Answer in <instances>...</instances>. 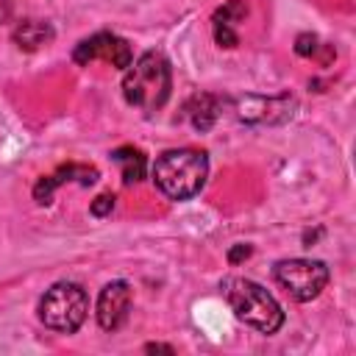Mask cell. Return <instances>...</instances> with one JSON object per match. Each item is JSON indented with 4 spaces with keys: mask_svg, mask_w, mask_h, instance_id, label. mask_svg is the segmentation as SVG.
<instances>
[{
    "mask_svg": "<svg viewBox=\"0 0 356 356\" xmlns=\"http://www.w3.org/2000/svg\"><path fill=\"white\" fill-rule=\"evenodd\" d=\"M11 19V0H0V25Z\"/></svg>",
    "mask_w": 356,
    "mask_h": 356,
    "instance_id": "e0dca14e",
    "label": "cell"
},
{
    "mask_svg": "<svg viewBox=\"0 0 356 356\" xmlns=\"http://www.w3.org/2000/svg\"><path fill=\"white\" fill-rule=\"evenodd\" d=\"M222 106H225V100H222L220 95L200 92V95H195V97L186 103V117H189V122H192L197 131H209V128L220 120Z\"/></svg>",
    "mask_w": 356,
    "mask_h": 356,
    "instance_id": "8fae6325",
    "label": "cell"
},
{
    "mask_svg": "<svg viewBox=\"0 0 356 356\" xmlns=\"http://www.w3.org/2000/svg\"><path fill=\"white\" fill-rule=\"evenodd\" d=\"M67 181H78L81 186H89V184L97 181V170L95 167H86V164H64V167H58L56 172H50V175H44V178L36 181V186H33L36 203H42V206L50 203L53 200V192L61 184H67Z\"/></svg>",
    "mask_w": 356,
    "mask_h": 356,
    "instance_id": "9c48e42d",
    "label": "cell"
},
{
    "mask_svg": "<svg viewBox=\"0 0 356 356\" xmlns=\"http://www.w3.org/2000/svg\"><path fill=\"white\" fill-rule=\"evenodd\" d=\"M14 42L22 47V50H39L44 47L47 42H53V28L42 19H25L14 28Z\"/></svg>",
    "mask_w": 356,
    "mask_h": 356,
    "instance_id": "4fadbf2b",
    "label": "cell"
},
{
    "mask_svg": "<svg viewBox=\"0 0 356 356\" xmlns=\"http://www.w3.org/2000/svg\"><path fill=\"white\" fill-rule=\"evenodd\" d=\"M323 47V42L314 36V33H300L298 39H295V53L298 56H317V50Z\"/></svg>",
    "mask_w": 356,
    "mask_h": 356,
    "instance_id": "5bb4252c",
    "label": "cell"
},
{
    "mask_svg": "<svg viewBox=\"0 0 356 356\" xmlns=\"http://www.w3.org/2000/svg\"><path fill=\"white\" fill-rule=\"evenodd\" d=\"M222 295H225L231 312L236 314V320H242L245 325H250L261 334H275L284 325V312H281L278 300L256 281L228 278V281H222Z\"/></svg>",
    "mask_w": 356,
    "mask_h": 356,
    "instance_id": "3957f363",
    "label": "cell"
},
{
    "mask_svg": "<svg viewBox=\"0 0 356 356\" xmlns=\"http://www.w3.org/2000/svg\"><path fill=\"white\" fill-rule=\"evenodd\" d=\"M72 61L81 64V67H86L92 61H106V64H111L117 70H125L134 61V50L122 36H117L111 31H100V33H95V36H89V39L75 44Z\"/></svg>",
    "mask_w": 356,
    "mask_h": 356,
    "instance_id": "8992f818",
    "label": "cell"
},
{
    "mask_svg": "<svg viewBox=\"0 0 356 356\" xmlns=\"http://www.w3.org/2000/svg\"><path fill=\"white\" fill-rule=\"evenodd\" d=\"M295 100L289 95H278V97H259V95H248L236 100V117L245 122H284L286 117H292Z\"/></svg>",
    "mask_w": 356,
    "mask_h": 356,
    "instance_id": "52a82bcc",
    "label": "cell"
},
{
    "mask_svg": "<svg viewBox=\"0 0 356 356\" xmlns=\"http://www.w3.org/2000/svg\"><path fill=\"white\" fill-rule=\"evenodd\" d=\"M147 350H167V353H172V348H167V345H147Z\"/></svg>",
    "mask_w": 356,
    "mask_h": 356,
    "instance_id": "ac0fdd59",
    "label": "cell"
},
{
    "mask_svg": "<svg viewBox=\"0 0 356 356\" xmlns=\"http://www.w3.org/2000/svg\"><path fill=\"white\" fill-rule=\"evenodd\" d=\"M172 89V70L164 53L147 50L136 61L125 67L122 75V95L125 100L139 111H159Z\"/></svg>",
    "mask_w": 356,
    "mask_h": 356,
    "instance_id": "6da1fadb",
    "label": "cell"
},
{
    "mask_svg": "<svg viewBox=\"0 0 356 356\" xmlns=\"http://www.w3.org/2000/svg\"><path fill=\"white\" fill-rule=\"evenodd\" d=\"M245 17H248V6H245L242 0H228V3H222V6L214 11V17H211L214 42H217L220 47H236V44H239L236 28H239V22H242Z\"/></svg>",
    "mask_w": 356,
    "mask_h": 356,
    "instance_id": "30bf717a",
    "label": "cell"
},
{
    "mask_svg": "<svg viewBox=\"0 0 356 356\" xmlns=\"http://www.w3.org/2000/svg\"><path fill=\"white\" fill-rule=\"evenodd\" d=\"M209 175V159L203 150L195 147H175L164 150L153 161V184L170 200H189L195 197Z\"/></svg>",
    "mask_w": 356,
    "mask_h": 356,
    "instance_id": "7a4b0ae2",
    "label": "cell"
},
{
    "mask_svg": "<svg viewBox=\"0 0 356 356\" xmlns=\"http://www.w3.org/2000/svg\"><path fill=\"white\" fill-rule=\"evenodd\" d=\"M250 253H253V248H250V245H234V248L228 250V261H231V264H236V261L248 259Z\"/></svg>",
    "mask_w": 356,
    "mask_h": 356,
    "instance_id": "2e32d148",
    "label": "cell"
},
{
    "mask_svg": "<svg viewBox=\"0 0 356 356\" xmlns=\"http://www.w3.org/2000/svg\"><path fill=\"white\" fill-rule=\"evenodd\" d=\"M111 159L120 164L125 184H139V181L145 178V172H147V159H145V153H142L139 147H134V145H122V147L111 150Z\"/></svg>",
    "mask_w": 356,
    "mask_h": 356,
    "instance_id": "7c38bea8",
    "label": "cell"
},
{
    "mask_svg": "<svg viewBox=\"0 0 356 356\" xmlns=\"http://www.w3.org/2000/svg\"><path fill=\"white\" fill-rule=\"evenodd\" d=\"M89 314V295L81 284L75 281H58L53 284L42 300H39V320L58 331V334H72L83 325Z\"/></svg>",
    "mask_w": 356,
    "mask_h": 356,
    "instance_id": "277c9868",
    "label": "cell"
},
{
    "mask_svg": "<svg viewBox=\"0 0 356 356\" xmlns=\"http://www.w3.org/2000/svg\"><path fill=\"white\" fill-rule=\"evenodd\" d=\"M275 284L298 303L314 300L328 284V267L317 259H284L273 267Z\"/></svg>",
    "mask_w": 356,
    "mask_h": 356,
    "instance_id": "5b68a950",
    "label": "cell"
},
{
    "mask_svg": "<svg viewBox=\"0 0 356 356\" xmlns=\"http://www.w3.org/2000/svg\"><path fill=\"white\" fill-rule=\"evenodd\" d=\"M111 209H114V195H100L92 203V214L95 217H106V214H111Z\"/></svg>",
    "mask_w": 356,
    "mask_h": 356,
    "instance_id": "9a60e30c",
    "label": "cell"
},
{
    "mask_svg": "<svg viewBox=\"0 0 356 356\" xmlns=\"http://www.w3.org/2000/svg\"><path fill=\"white\" fill-rule=\"evenodd\" d=\"M131 312V286L125 281H111L100 289L97 298V323L103 331H117Z\"/></svg>",
    "mask_w": 356,
    "mask_h": 356,
    "instance_id": "ba28073f",
    "label": "cell"
}]
</instances>
